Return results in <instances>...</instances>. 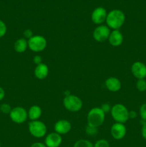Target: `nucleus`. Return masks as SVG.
Here are the masks:
<instances>
[{
    "label": "nucleus",
    "instance_id": "1",
    "mask_svg": "<svg viewBox=\"0 0 146 147\" xmlns=\"http://www.w3.org/2000/svg\"><path fill=\"white\" fill-rule=\"evenodd\" d=\"M106 23L109 28L119 30L125 22V15L124 12L120 9H113L107 13Z\"/></svg>",
    "mask_w": 146,
    "mask_h": 147
},
{
    "label": "nucleus",
    "instance_id": "2",
    "mask_svg": "<svg viewBox=\"0 0 146 147\" xmlns=\"http://www.w3.org/2000/svg\"><path fill=\"white\" fill-rule=\"evenodd\" d=\"M105 113L100 107L92 108L87 113V123L89 126L98 128L104 123Z\"/></svg>",
    "mask_w": 146,
    "mask_h": 147
},
{
    "label": "nucleus",
    "instance_id": "3",
    "mask_svg": "<svg viewBox=\"0 0 146 147\" xmlns=\"http://www.w3.org/2000/svg\"><path fill=\"white\" fill-rule=\"evenodd\" d=\"M110 113L116 123H125L129 120V111L126 106L121 103H117L112 107Z\"/></svg>",
    "mask_w": 146,
    "mask_h": 147
},
{
    "label": "nucleus",
    "instance_id": "4",
    "mask_svg": "<svg viewBox=\"0 0 146 147\" xmlns=\"http://www.w3.org/2000/svg\"><path fill=\"white\" fill-rule=\"evenodd\" d=\"M28 129L30 134L37 139L44 137L47 131L45 123L39 120L31 121L29 123Z\"/></svg>",
    "mask_w": 146,
    "mask_h": 147
},
{
    "label": "nucleus",
    "instance_id": "5",
    "mask_svg": "<svg viewBox=\"0 0 146 147\" xmlns=\"http://www.w3.org/2000/svg\"><path fill=\"white\" fill-rule=\"evenodd\" d=\"M63 105L69 111L77 112L82 109L83 103L82 100L78 96L70 94L64 98Z\"/></svg>",
    "mask_w": 146,
    "mask_h": 147
},
{
    "label": "nucleus",
    "instance_id": "6",
    "mask_svg": "<svg viewBox=\"0 0 146 147\" xmlns=\"http://www.w3.org/2000/svg\"><path fill=\"white\" fill-rule=\"evenodd\" d=\"M28 47L33 52L40 53L45 50L47 45V42L45 37L42 35H34L27 40Z\"/></svg>",
    "mask_w": 146,
    "mask_h": 147
},
{
    "label": "nucleus",
    "instance_id": "7",
    "mask_svg": "<svg viewBox=\"0 0 146 147\" xmlns=\"http://www.w3.org/2000/svg\"><path fill=\"white\" fill-rule=\"evenodd\" d=\"M9 117L14 123L20 124L27 121L28 118V112L24 108L17 106L11 109L9 113Z\"/></svg>",
    "mask_w": 146,
    "mask_h": 147
},
{
    "label": "nucleus",
    "instance_id": "8",
    "mask_svg": "<svg viewBox=\"0 0 146 147\" xmlns=\"http://www.w3.org/2000/svg\"><path fill=\"white\" fill-rule=\"evenodd\" d=\"M110 34V28L107 25L101 24L96 27L93 31V38L98 42H103L108 40Z\"/></svg>",
    "mask_w": 146,
    "mask_h": 147
},
{
    "label": "nucleus",
    "instance_id": "9",
    "mask_svg": "<svg viewBox=\"0 0 146 147\" xmlns=\"http://www.w3.org/2000/svg\"><path fill=\"white\" fill-rule=\"evenodd\" d=\"M107 16V12L105 9L102 7H98L93 10L91 14V20L94 24L101 25L106 21Z\"/></svg>",
    "mask_w": 146,
    "mask_h": 147
},
{
    "label": "nucleus",
    "instance_id": "10",
    "mask_svg": "<svg viewBox=\"0 0 146 147\" xmlns=\"http://www.w3.org/2000/svg\"><path fill=\"white\" fill-rule=\"evenodd\" d=\"M127 129L124 123H115L113 124L110 129V134L115 140H121L125 136Z\"/></svg>",
    "mask_w": 146,
    "mask_h": 147
},
{
    "label": "nucleus",
    "instance_id": "11",
    "mask_svg": "<svg viewBox=\"0 0 146 147\" xmlns=\"http://www.w3.org/2000/svg\"><path fill=\"white\" fill-rule=\"evenodd\" d=\"M131 72L137 80L145 79L146 78V65L140 61L135 62L131 66Z\"/></svg>",
    "mask_w": 146,
    "mask_h": 147
},
{
    "label": "nucleus",
    "instance_id": "12",
    "mask_svg": "<svg viewBox=\"0 0 146 147\" xmlns=\"http://www.w3.org/2000/svg\"><path fill=\"white\" fill-rule=\"evenodd\" d=\"M54 132L60 135H64L69 133L72 129V125L70 121L65 119H60L57 121L54 126Z\"/></svg>",
    "mask_w": 146,
    "mask_h": 147
},
{
    "label": "nucleus",
    "instance_id": "13",
    "mask_svg": "<svg viewBox=\"0 0 146 147\" xmlns=\"http://www.w3.org/2000/svg\"><path fill=\"white\" fill-rule=\"evenodd\" d=\"M62 142L61 135L56 132L50 133L46 136L44 144L47 147H60Z\"/></svg>",
    "mask_w": 146,
    "mask_h": 147
},
{
    "label": "nucleus",
    "instance_id": "14",
    "mask_svg": "<svg viewBox=\"0 0 146 147\" xmlns=\"http://www.w3.org/2000/svg\"><path fill=\"white\" fill-rule=\"evenodd\" d=\"M123 35L119 30H115L110 32L109 36V42L113 47H119L123 42Z\"/></svg>",
    "mask_w": 146,
    "mask_h": 147
},
{
    "label": "nucleus",
    "instance_id": "15",
    "mask_svg": "<svg viewBox=\"0 0 146 147\" xmlns=\"http://www.w3.org/2000/svg\"><path fill=\"white\" fill-rule=\"evenodd\" d=\"M104 86L106 88L111 92H117L121 88V82L117 78L110 77L106 79L104 82Z\"/></svg>",
    "mask_w": 146,
    "mask_h": 147
},
{
    "label": "nucleus",
    "instance_id": "16",
    "mask_svg": "<svg viewBox=\"0 0 146 147\" xmlns=\"http://www.w3.org/2000/svg\"><path fill=\"white\" fill-rule=\"evenodd\" d=\"M34 76L39 80H43L47 77L49 74V67L44 63L37 65L34 69Z\"/></svg>",
    "mask_w": 146,
    "mask_h": 147
},
{
    "label": "nucleus",
    "instance_id": "17",
    "mask_svg": "<svg viewBox=\"0 0 146 147\" xmlns=\"http://www.w3.org/2000/svg\"><path fill=\"white\" fill-rule=\"evenodd\" d=\"M42 109L39 106L34 105L29 108L28 111V118L31 121L38 120L42 116Z\"/></svg>",
    "mask_w": 146,
    "mask_h": 147
},
{
    "label": "nucleus",
    "instance_id": "18",
    "mask_svg": "<svg viewBox=\"0 0 146 147\" xmlns=\"http://www.w3.org/2000/svg\"><path fill=\"white\" fill-rule=\"evenodd\" d=\"M28 47V41L25 38H19L14 42V49L17 53H23Z\"/></svg>",
    "mask_w": 146,
    "mask_h": 147
},
{
    "label": "nucleus",
    "instance_id": "19",
    "mask_svg": "<svg viewBox=\"0 0 146 147\" xmlns=\"http://www.w3.org/2000/svg\"><path fill=\"white\" fill-rule=\"evenodd\" d=\"M73 147H94V144L87 139H80L74 143Z\"/></svg>",
    "mask_w": 146,
    "mask_h": 147
},
{
    "label": "nucleus",
    "instance_id": "20",
    "mask_svg": "<svg viewBox=\"0 0 146 147\" xmlns=\"http://www.w3.org/2000/svg\"><path fill=\"white\" fill-rule=\"evenodd\" d=\"M136 88L140 92H145L146 90V80L145 79H139L136 83Z\"/></svg>",
    "mask_w": 146,
    "mask_h": 147
},
{
    "label": "nucleus",
    "instance_id": "21",
    "mask_svg": "<svg viewBox=\"0 0 146 147\" xmlns=\"http://www.w3.org/2000/svg\"><path fill=\"white\" fill-rule=\"evenodd\" d=\"M11 109H11V106L8 103H3L0 106V111L5 114H9Z\"/></svg>",
    "mask_w": 146,
    "mask_h": 147
},
{
    "label": "nucleus",
    "instance_id": "22",
    "mask_svg": "<svg viewBox=\"0 0 146 147\" xmlns=\"http://www.w3.org/2000/svg\"><path fill=\"white\" fill-rule=\"evenodd\" d=\"M139 114L142 120L146 121V103H143V105H141L139 110Z\"/></svg>",
    "mask_w": 146,
    "mask_h": 147
},
{
    "label": "nucleus",
    "instance_id": "23",
    "mask_svg": "<svg viewBox=\"0 0 146 147\" xmlns=\"http://www.w3.org/2000/svg\"><path fill=\"white\" fill-rule=\"evenodd\" d=\"M94 147H110V144L105 139H100L94 144Z\"/></svg>",
    "mask_w": 146,
    "mask_h": 147
},
{
    "label": "nucleus",
    "instance_id": "24",
    "mask_svg": "<svg viewBox=\"0 0 146 147\" xmlns=\"http://www.w3.org/2000/svg\"><path fill=\"white\" fill-rule=\"evenodd\" d=\"M86 133L89 136H94L97 133V128L87 125L86 127Z\"/></svg>",
    "mask_w": 146,
    "mask_h": 147
},
{
    "label": "nucleus",
    "instance_id": "25",
    "mask_svg": "<svg viewBox=\"0 0 146 147\" xmlns=\"http://www.w3.org/2000/svg\"><path fill=\"white\" fill-rule=\"evenodd\" d=\"M7 28L6 24L2 20H0V38L5 35L6 33H7Z\"/></svg>",
    "mask_w": 146,
    "mask_h": 147
},
{
    "label": "nucleus",
    "instance_id": "26",
    "mask_svg": "<svg viewBox=\"0 0 146 147\" xmlns=\"http://www.w3.org/2000/svg\"><path fill=\"white\" fill-rule=\"evenodd\" d=\"M24 38H25L26 40H27H27H29L31 37H32L33 36H34L33 35V32L31 31V30H29V29H27V30H24Z\"/></svg>",
    "mask_w": 146,
    "mask_h": 147
},
{
    "label": "nucleus",
    "instance_id": "27",
    "mask_svg": "<svg viewBox=\"0 0 146 147\" xmlns=\"http://www.w3.org/2000/svg\"><path fill=\"white\" fill-rule=\"evenodd\" d=\"M100 108H101L102 110L104 112V113H107V112L110 111L112 109V107L110 106V104H108V103H104V104L102 105V106Z\"/></svg>",
    "mask_w": 146,
    "mask_h": 147
},
{
    "label": "nucleus",
    "instance_id": "28",
    "mask_svg": "<svg viewBox=\"0 0 146 147\" xmlns=\"http://www.w3.org/2000/svg\"><path fill=\"white\" fill-rule=\"evenodd\" d=\"M33 62L37 65H40L41 63H42V58L41 57V56L36 55L33 58Z\"/></svg>",
    "mask_w": 146,
    "mask_h": 147
},
{
    "label": "nucleus",
    "instance_id": "29",
    "mask_svg": "<svg viewBox=\"0 0 146 147\" xmlns=\"http://www.w3.org/2000/svg\"><path fill=\"white\" fill-rule=\"evenodd\" d=\"M141 134L142 136H143V139L146 140V121L144 122V123L143 124L141 129Z\"/></svg>",
    "mask_w": 146,
    "mask_h": 147
},
{
    "label": "nucleus",
    "instance_id": "30",
    "mask_svg": "<svg viewBox=\"0 0 146 147\" xmlns=\"http://www.w3.org/2000/svg\"><path fill=\"white\" fill-rule=\"evenodd\" d=\"M30 147H47V146L42 142H35L32 144Z\"/></svg>",
    "mask_w": 146,
    "mask_h": 147
},
{
    "label": "nucleus",
    "instance_id": "31",
    "mask_svg": "<svg viewBox=\"0 0 146 147\" xmlns=\"http://www.w3.org/2000/svg\"><path fill=\"white\" fill-rule=\"evenodd\" d=\"M4 96H5V91H4V89L0 86V101L4 99Z\"/></svg>",
    "mask_w": 146,
    "mask_h": 147
},
{
    "label": "nucleus",
    "instance_id": "32",
    "mask_svg": "<svg viewBox=\"0 0 146 147\" xmlns=\"http://www.w3.org/2000/svg\"><path fill=\"white\" fill-rule=\"evenodd\" d=\"M136 116H137V113H136L135 111H129V117L130 118V119H134V118H135Z\"/></svg>",
    "mask_w": 146,
    "mask_h": 147
},
{
    "label": "nucleus",
    "instance_id": "33",
    "mask_svg": "<svg viewBox=\"0 0 146 147\" xmlns=\"http://www.w3.org/2000/svg\"><path fill=\"white\" fill-rule=\"evenodd\" d=\"M0 147H1V142H0Z\"/></svg>",
    "mask_w": 146,
    "mask_h": 147
}]
</instances>
